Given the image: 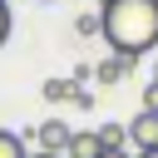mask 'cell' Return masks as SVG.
Returning <instances> with one entry per match:
<instances>
[{"label": "cell", "mask_w": 158, "mask_h": 158, "mask_svg": "<svg viewBox=\"0 0 158 158\" xmlns=\"http://www.w3.org/2000/svg\"><path fill=\"white\" fill-rule=\"evenodd\" d=\"M99 20L114 54H148L158 44V0H104Z\"/></svg>", "instance_id": "6da1fadb"}, {"label": "cell", "mask_w": 158, "mask_h": 158, "mask_svg": "<svg viewBox=\"0 0 158 158\" xmlns=\"http://www.w3.org/2000/svg\"><path fill=\"white\" fill-rule=\"evenodd\" d=\"M69 133H74V128H69L64 118H44V123H35V133H30V138H35V143H40L44 153H64Z\"/></svg>", "instance_id": "7a4b0ae2"}, {"label": "cell", "mask_w": 158, "mask_h": 158, "mask_svg": "<svg viewBox=\"0 0 158 158\" xmlns=\"http://www.w3.org/2000/svg\"><path fill=\"white\" fill-rule=\"evenodd\" d=\"M99 153H104L99 128H74V133H69V143H64V158H99Z\"/></svg>", "instance_id": "3957f363"}, {"label": "cell", "mask_w": 158, "mask_h": 158, "mask_svg": "<svg viewBox=\"0 0 158 158\" xmlns=\"http://www.w3.org/2000/svg\"><path fill=\"white\" fill-rule=\"evenodd\" d=\"M128 143H133V148H158V114L138 109L133 123H128Z\"/></svg>", "instance_id": "277c9868"}, {"label": "cell", "mask_w": 158, "mask_h": 158, "mask_svg": "<svg viewBox=\"0 0 158 158\" xmlns=\"http://www.w3.org/2000/svg\"><path fill=\"white\" fill-rule=\"evenodd\" d=\"M133 64H138V54H109V59L94 69V79H99V84H118V79L133 74Z\"/></svg>", "instance_id": "5b68a950"}, {"label": "cell", "mask_w": 158, "mask_h": 158, "mask_svg": "<svg viewBox=\"0 0 158 158\" xmlns=\"http://www.w3.org/2000/svg\"><path fill=\"white\" fill-rule=\"evenodd\" d=\"M44 99L49 104H69L74 99V79H44Z\"/></svg>", "instance_id": "8992f818"}, {"label": "cell", "mask_w": 158, "mask_h": 158, "mask_svg": "<svg viewBox=\"0 0 158 158\" xmlns=\"http://www.w3.org/2000/svg\"><path fill=\"white\" fill-rule=\"evenodd\" d=\"M74 35H79V40H89V35H104V20H99V10H84V15L74 20Z\"/></svg>", "instance_id": "52a82bcc"}, {"label": "cell", "mask_w": 158, "mask_h": 158, "mask_svg": "<svg viewBox=\"0 0 158 158\" xmlns=\"http://www.w3.org/2000/svg\"><path fill=\"white\" fill-rule=\"evenodd\" d=\"M99 138H104V148H128V123H104Z\"/></svg>", "instance_id": "ba28073f"}, {"label": "cell", "mask_w": 158, "mask_h": 158, "mask_svg": "<svg viewBox=\"0 0 158 158\" xmlns=\"http://www.w3.org/2000/svg\"><path fill=\"white\" fill-rule=\"evenodd\" d=\"M0 158H30V153H25V138L10 133V128H0Z\"/></svg>", "instance_id": "9c48e42d"}, {"label": "cell", "mask_w": 158, "mask_h": 158, "mask_svg": "<svg viewBox=\"0 0 158 158\" xmlns=\"http://www.w3.org/2000/svg\"><path fill=\"white\" fill-rule=\"evenodd\" d=\"M143 109H148V114H158V79H153V84H143Z\"/></svg>", "instance_id": "30bf717a"}, {"label": "cell", "mask_w": 158, "mask_h": 158, "mask_svg": "<svg viewBox=\"0 0 158 158\" xmlns=\"http://www.w3.org/2000/svg\"><path fill=\"white\" fill-rule=\"evenodd\" d=\"M69 104H79V109H94V94H89V89H79V84H74V99H69Z\"/></svg>", "instance_id": "8fae6325"}, {"label": "cell", "mask_w": 158, "mask_h": 158, "mask_svg": "<svg viewBox=\"0 0 158 158\" xmlns=\"http://www.w3.org/2000/svg\"><path fill=\"white\" fill-rule=\"evenodd\" d=\"M5 40H10V5L0 0V44H5Z\"/></svg>", "instance_id": "7c38bea8"}, {"label": "cell", "mask_w": 158, "mask_h": 158, "mask_svg": "<svg viewBox=\"0 0 158 158\" xmlns=\"http://www.w3.org/2000/svg\"><path fill=\"white\" fill-rule=\"evenodd\" d=\"M99 158H133V153H128V148H104Z\"/></svg>", "instance_id": "4fadbf2b"}, {"label": "cell", "mask_w": 158, "mask_h": 158, "mask_svg": "<svg viewBox=\"0 0 158 158\" xmlns=\"http://www.w3.org/2000/svg\"><path fill=\"white\" fill-rule=\"evenodd\" d=\"M133 158H158V148H138V153H133Z\"/></svg>", "instance_id": "5bb4252c"}, {"label": "cell", "mask_w": 158, "mask_h": 158, "mask_svg": "<svg viewBox=\"0 0 158 158\" xmlns=\"http://www.w3.org/2000/svg\"><path fill=\"white\" fill-rule=\"evenodd\" d=\"M30 158H64V153H44V148H35V153H30Z\"/></svg>", "instance_id": "9a60e30c"}, {"label": "cell", "mask_w": 158, "mask_h": 158, "mask_svg": "<svg viewBox=\"0 0 158 158\" xmlns=\"http://www.w3.org/2000/svg\"><path fill=\"white\" fill-rule=\"evenodd\" d=\"M35 5H59V0H35Z\"/></svg>", "instance_id": "2e32d148"}, {"label": "cell", "mask_w": 158, "mask_h": 158, "mask_svg": "<svg viewBox=\"0 0 158 158\" xmlns=\"http://www.w3.org/2000/svg\"><path fill=\"white\" fill-rule=\"evenodd\" d=\"M153 79H158V69H153Z\"/></svg>", "instance_id": "e0dca14e"}]
</instances>
